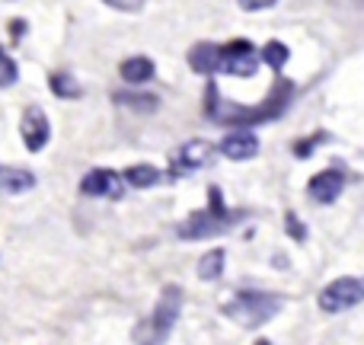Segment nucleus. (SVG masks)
Listing matches in <instances>:
<instances>
[{
  "mask_svg": "<svg viewBox=\"0 0 364 345\" xmlns=\"http://www.w3.org/2000/svg\"><path fill=\"white\" fill-rule=\"evenodd\" d=\"M259 68V51L252 48V42L237 38V42L218 48V70L224 74H237V77H252Z\"/></svg>",
  "mask_w": 364,
  "mask_h": 345,
  "instance_id": "obj_5",
  "label": "nucleus"
},
{
  "mask_svg": "<svg viewBox=\"0 0 364 345\" xmlns=\"http://www.w3.org/2000/svg\"><path fill=\"white\" fill-rule=\"evenodd\" d=\"M125 182L134 189H151L160 182V170L151 164H138V166H128L125 170Z\"/></svg>",
  "mask_w": 364,
  "mask_h": 345,
  "instance_id": "obj_16",
  "label": "nucleus"
},
{
  "mask_svg": "<svg viewBox=\"0 0 364 345\" xmlns=\"http://www.w3.org/2000/svg\"><path fill=\"white\" fill-rule=\"evenodd\" d=\"M275 0H240V6L243 10H265V6H272Z\"/></svg>",
  "mask_w": 364,
  "mask_h": 345,
  "instance_id": "obj_22",
  "label": "nucleus"
},
{
  "mask_svg": "<svg viewBox=\"0 0 364 345\" xmlns=\"http://www.w3.org/2000/svg\"><path fill=\"white\" fill-rule=\"evenodd\" d=\"M208 198H211V201H208L205 211H195L192 218H188L186 224L179 227V237H182V240H205V237H214V233L230 230V227L237 224V221H243V218H246L243 211H227L218 186H214L211 192H208Z\"/></svg>",
  "mask_w": 364,
  "mask_h": 345,
  "instance_id": "obj_4",
  "label": "nucleus"
},
{
  "mask_svg": "<svg viewBox=\"0 0 364 345\" xmlns=\"http://www.w3.org/2000/svg\"><path fill=\"white\" fill-rule=\"evenodd\" d=\"M291 93H294V83L278 77L275 87H272L269 100L259 102V106H233V102H224L218 93V87H208V115H211L218 125H262V122H272L288 109Z\"/></svg>",
  "mask_w": 364,
  "mask_h": 345,
  "instance_id": "obj_1",
  "label": "nucleus"
},
{
  "mask_svg": "<svg viewBox=\"0 0 364 345\" xmlns=\"http://www.w3.org/2000/svg\"><path fill=\"white\" fill-rule=\"evenodd\" d=\"M48 83L61 100H80V93H83V87L77 83V77L68 74V70H55V74L48 77Z\"/></svg>",
  "mask_w": 364,
  "mask_h": 345,
  "instance_id": "obj_14",
  "label": "nucleus"
},
{
  "mask_svg": "<svg viewBox=\"0 0 364 345\" xmlns=\"http://www.w3.org/2000/svg\"><path fill=\"white\" fill-rule=\"evenodd\" d=\"M10 83H16V61L0 48V87H10Z\"/></svg>",
  "mask_w": 364,
  "mask_h": 345,
  "instance_id": "obj_19",
  "label": "nucleus"
},
{
  "mask_svg": "<svg viewBox=\"0 0 364 345\" xmlns=\"http://www.w3.org/2000/svg\"><path fill=\"white\" fill-rule=\"evenodd\" d=\"M218 151L224 154L227 160H250L259 154V141L252 138L250 132H237V134H227V138L220 141Z\"/></svg>",
  "mask_w": 364,
  "mask_h": 345,
  "instance_id": "obj_11",
  "label": "nucleus"
},
{
  "mask_svg": "<svg viewBox=\"0 0 364 345\" xmlns=\"http://www.w3.org/2000/svg\"><path fill=\"white\" fill-rule=\"evenodd\" d=\"M282 307H284V297L278 294H269V291H240L237 297H230L224 304V317H230L243 329H259L272 317L282 314Z\"/></svg>",
  "mask_w": 364,
  "mask_h": 345,
  "instance_id": "obj_3",
  "label": "nucleus"
},
{
  "mask_svg": "<svg viewBox=\"0 0 364 345\" xmlns=\"http://www.w3.org/2000/svg\"><path fill=\"white\" fill-rule=\"evenodd\" d=\"M182 301H186V294H182L179 285H166L160 291V301L154 307V314L141 327H134V345H164L170 339L173 327H176L182 314Z\"/></svg>",
  "mask_w": 364,
  "mask_h": 345,
  "instance_id": "obj_2",
  "label": "nucleus"
},
{
  "mask_svg": "<svg viewBox=\"0 0 364 345\" xmlns=\"http://www.w3.org/2000/svg\"><path fill=\"white\" fill-rule=\"evenodd\" d=\"M259 61H265L269 68H284V61H288V45H282V42H269L262 48V55H259Z\"/></svg>",
  "mask_w": 364,
  "mask_h": 345,
  "instance_id": "obj_18",
  "label": "nucleus"
},
{
  "mask_svg": "<svg viewBox=\"0 0 364 345\" xmlns=\"http://www.w3.org/2000/svg\"><path fill=\"white\" fill-rule=\"evenodd\" d=\"M19 134H23L26 147H29L32 154L42 151V147L48 144L51 128H48V119H45V112H42L38 106H29V109L23 112V122H19Z\"/></svg>",
  "mask_w": 364,
  "mask_h": 345,
  "instance_id": "obj_7",
  "label": "nucleus"
},
{
  "mask_svg": "<svg viewBox=\"0 0 364 345\" xmlns=\"http://www.w3.org/2000/svg\"><path fill=\"white\" fill-rule=\"evenodd\" d=\"M188 64H192L198 74H214L218 70V45H208V42H201V45H195L192 48V55H188Z\"/></svg>",
  "mask_w": 364,
  "mask_h": 345,
  "instance_id": "obj_13",
  "label": "nucleus"
},
{
  "mask_svg": "<svg viewBox=\"0 0 364 345\" xmlns=\"http://www.w3.org/2000/svg\"><path fill=\"white\" fill-rule=\"evenodd\" d=\"M224 275V250H211L201 256L198 262V278L201 282H214V278Z\"/></svg>",
  "mask_w": 364,
  "mask_h": 345,
  "instance_id": "obj_17",
  "label": "nucleus"
},
{
  "mask_svg": "<svg viewBox=\"0 0 364 345\" xmlns=\"http://www.w3.org/2000/svg\"><path fill=\"white\" fill-rule=\"evenodd\" d=\"M284 224H288V230H291V237H294V240L307 237V230H304V224H301V218H297V214H288V221H284Z\"/></svg>",
  "mask_w": 364,
  "mask_h": 345,
  "instance_id": "obj_20",
  "label": "nucleus"
},
{
  "mask_svg": "<svg viewBox=\"0 0 364 345\" xmlns=\"http://www.w3.org/2000/svg\"><path fill=\"white\" fill-rule=\"evenodd\" d=\"M36 186V176L19 166H0V195H19Z\"/></svg>",
  "mask_w": 364,
  "mask_h": 345,
  "instance_id": "obj_12",
  "label": "nucleus"
},
{
  "mask_svg": "<svg viewBox=\"0 0 364 345\" xmlns=\"http://www.w3.org/2000/svg\"><path fill=\"white\" fill-rule=\"evenodd\" d=\"M211 160H214V144H208V141H188V144H182L179 157L173 160V176L208 166Z\"/></svg>",
  "mask_w": 364,
  "mask_h": 345,
  "instance_id": "obj_9",
  "label": "nucleus"
},
{
  "mask_svg": "<svg viewBox=\"0 0 364 345\" xmlns=\"http://www.w3.org/2000/svg\"><path fill=\"white\" fill-rule=\"evenodd\" d=\"M307 189H310V198L314 201L329 205V201H336L342 195V189H346V173L342 170H323L310 179Z\"/></svg>",
  "mask_w": 364,
  "mask_h": 345,
  "instance_id": "obj_10",
  "label": "nucleus"
},
{
  "mask_svg": "<svg viewBox=\"0 0 364 345\" xmlns=\"http://www.w3.org/2000/svg\"><path fill=\"white\" fill-rule=\"evenodd\" d=\"M109 6H115V10H125V13H134V10H141V4L144 0H106Z\"/></svg>",
  "mask_w": 364,
  "mask_h": 345,
  "instance_id": "obj_21",
  "label": "nucleus"
},
{
  "mask_svg": "<svg viewBox=\"0 0 364 345\" xmlns=\"http://www.w3.org/2000/svg\"><path fill=\"white\" fill-rule=\"evenodd\" d=\"M364 301V285L361 278H339L329 288H323L320 294V307L326 314H342V310H352Z\"/></svg>",
  "mask_w": 364,
  "mask_h": 345,
  "instance_id": "obj_6",
  "label": "nucleus"
},
{
  "mask_svg": "<svg viewBox=\"0 0 364 345\" xmlns=\"http://www.w3.org/2000/svg\"><path fill=\"white\" fill-rule=\"evenodd\" d=\"M122 77H125L128 83H147L154 77V61L151 58H128V61L122 64Z\"/></svg>",
  "mask_w": 364,
  "mask_h": 345,
  "instance_id": "obj_15",
  "label": "nucleus"
},
{
  "mask_svg": "<svg viewBox=\"0 0 364 345\" xmlns=\"http://www.w3.org/2000/svg\"><path fill=\"white\" fill-rule=\"evenodd\" d=\"M80 192L83 195H100V198H122L125 182H122V176L112 173V170H93V173L83 176Z\"/></svg>",
  "mask_w": 364,
  "mask_h": 345,
  "instance_id": "obj_8",
  "label": "nucleus"
}]
</instances>
